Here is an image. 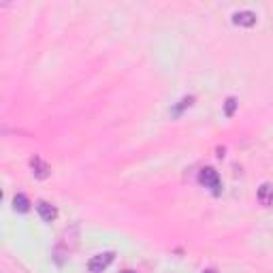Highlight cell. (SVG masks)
<instances>
[{"label": "cell", "mask_w": 273, "mask_h": 273, "mask_svg": "<svg viewBox=\"0 0 273 273\" xmlns=\"http://www.w3.org/2000/svg\"><path fill=\"white\" fill-rule=\"evenodd\" d=\"M198 182L203 184L205 188H210L216 196L220 194L222 184H220V175H218V171H216L214 166H205V168H200V173H198Z\"/></svg>", "instance_id": "obj_1"}, {"label": "cell", "mask_w": 273, "mask_h": 273, "mask_svg": "<svg viewBox=\"0 0 273 273\" xmlns=\"http://www.w3.org/2000/svg\"><path fill=\"white\" fill-rule=\"evenodd\" d=\"M116 258V252H102V254H96L88 260V271L90 273H102L111 262Z\"/></svg>", "instance_id": "obj_2"}, {"label": "cell", "mask_w": 273, "mask_h": 273, "mask_svg": "<svg viewBox=\"0 0 273 273\" xmlns=\"http://www.w3.org/2000/svg\"><path fill=\"white\" fill-rule=\"evenodd\" d=\"M30 168H32V175H34L36 180H47L52 175V166L45 162L41 156H32L30 158Z\"/></svg>", "instance_id": "obj_3"}, {"label": "cell", "mask_w": 273, "mask_h": 273, "mask_svg": "<svg viewBox=\"0 0 273 273\" xmlns=\"http://www.w3.org/2000/svg\"><path fill=\"white\" fill-rule=\"evenodd\" d=\"M36 212H38V216H41L43 222H54L56 218H58V210H56V205L47 203V200H38Z\"/></svg>", "instance_id": "obj_4"}, {"label": "cell", "mask_w": 273, "mask_h": 273, "mask_svg": "<svg viewBox=\"0 0 273 273\" xmlns=\"http://www.w3.org/2000/svg\"><path fill=\"white\" fill-rule=\"evenodd\" d=\"M256 198H258V203L262 207H271L273 205V184L271 182L260 184L258 192H256Z\"/></svg>", "instance_id": "obj_5"}, {"label": "cell", "mask_w": 273, "mask_h": 273, "mask_svg": "<svg viewBox=\"0 0 273 273\" xmlns=\"http://www.w3.org/2000/svg\"><path fill=\"white\" fill-rule=\"evenodd\" d=\"M232 24L235 26H242V28H252L256 24V13L252 11H237L232 15Z\"/></svg>", "instance_id": "obj_6"}, {"label": "cell", "mask_w": 273, "mask_h": 273, "mask_svg": "<svg viewBox=\"0 0 273 273\" xmlns=\"http://www.w3.org/2000/svg\"><path fill=\"white\" fill-rule=\"evenodd\" d=\"M13 210L18 214H28L30 212V198L26 194H15L13 196Z\"/></svg>", "instance_id": "obj_7"}, {"label": "cell", "mask_w": 273, "mask_h": 273, "mask_svg": "<svg viewBox=\"0 0 273 273\" xmlns=\"http://www.w3.org/2000/svg\"><path fill=\"white\" fill-rule=\"evenodd\" d=\"M192 105H194V96H184V98L180 100V105L173 109V116H175V118L182 116V111L188 109V107H192Z\"/></svg>", "instance_id": "obj_8"}, {"label": "cell", "mask_w": 273, "mask_h": 273, "mask_svg": "<svg viewBox=\"0 0 273 273\" xmlns=\"http://www.w3.org/2000/svg\"><path fill=\"white\" fill-rule=\"evenodd\" d=\"M237 105H239V102H237L235 96H228V98L224 100V116H226V118H232V116H235Z\"/></svg>", "instance_id": "obj_9"}, {"label": "cell", "mask_w": 273, "mask_h": 273, "mask_svg": "<svg viewBox=\"0 0 273 273\" xmlns=\"http://www.w3.org/2000/svg\"><path fill=\"white\" fill-rule=\"evenodd\" d=\"M203 273H218V271H216V269H205Z\"/></svg>", "instance_id": "obj_10"}, {"label": "cell", "mask_w": 273, "mask_h": 273, "mask_svg": "<svg viewBox=\"0 0 273 273\" xmlns=\"http://www.w3.org/2000/svg\"><path fill=\"white\" fill-rule=\"evenodd\" d=\"M120 273H134V271H130V269H126V271H120Z\"/></svg>", "instance_id": "obj_11"}]
</instances>
